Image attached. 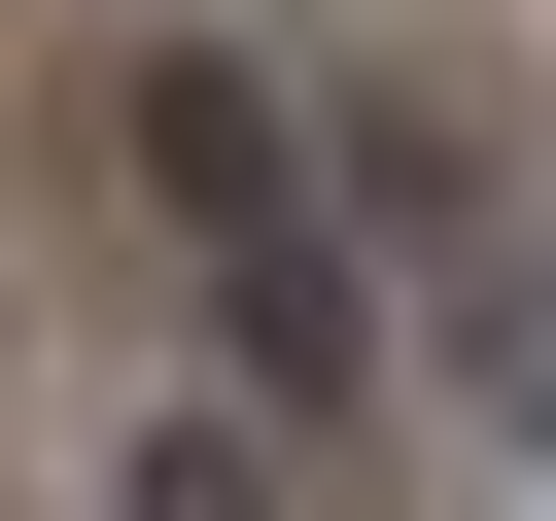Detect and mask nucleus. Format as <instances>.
I'll use <instances>...</instances> for the list:
<instances>
[{
	"instance_id": "nucleus-1",
	"label": "nucleus",
	"mask_w": 556,
	"mask_h": 521,
	"mask_svg": "<svg viewBox=\"0 0 556 521\" xmlns=\"http://www.w3.org/2000/svg\"><path fill=\"white\" fill-rule=\"evenodd\" d=\"M348 347H382V278H348V208H278V243H243V382H278V417H313V382H348Z\"/></svg>"
},
{
	"instance_id": "nucleus-2",
	"label": "nucleus",
	"mask_w": 556,
	"mask_h": 521,
	"mask_svg": "<svg viewBox=\"0 0 556 521\" xmlns=\"http://www.w3.org/2000/svg\"><path fill=\"white\" fill-rule=\"evenodd\" d=\"M104 521H278V417H139V486Z\"/></svg>"
}]
</instances>
